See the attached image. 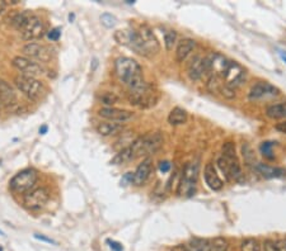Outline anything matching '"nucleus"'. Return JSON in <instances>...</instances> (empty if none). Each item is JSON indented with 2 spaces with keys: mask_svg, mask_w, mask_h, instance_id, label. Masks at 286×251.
<instances>
[{
  "mask_svg": "<svg viewBox=\"0 0 286 251\" xmlns=\"http://www.w3.org/2000/svg\"><path fill=\"white\" fill-rule=\"evenodd\" d=\"M114 40L120 45L130 47L140 56L152 57L161 51V45L149 26H140L139 31L121 30L114 32Z\"/></svg>",
  "mask_w": 286,
  "mask_h": 251,
  "instance_id": "obj_1",
  "label": "nucleus"
},
{
  "mask_svg": "<svg viewBox=\"0 0 286 251\" xmlns=\"http://www.w3.org/2000/svg\"><path fill=\"white\" fill-rule=\"evenodd\" d=\"M114 73L118 80L127 87V89H132L144 83L141 66L136 60L130 57H118L114 61Z\"/></svg>",
  "mask_w": 286,
  "mask_h": 251,
  "instance_id": "obj_2",
  "label": "nucleus"
},
{
  "mask_svg": "<svg viewBox=\"0 0 286 251\" xmlns=\"http://www.w3.org/2000/svg\"><path fill=\"white\" fill-rule=\"evenodd\" d=\"M223 155L218 160V165L220 170L225 174L228 179H233L235 181L243 180L242 167H240L239 160L235 155V146L233 142H225L223 145Z\"/></svg>",
  "mask_w": 286,
  "mask_h": 251,
  "instance_id": "obj_3",
  "label": "nucleus"
},
{
  "mask_svg": "<svg viewBox=\"0 0 286 251\" xmlns=\"http://www.w3.org/2000/svg\"><path fill=\"white\" fill-rule=\"evenodd\" d=\"M127 99L131 106L137 108H150L159 100V92L154 85L149 83H141L137 87L128 89Z\"/></svg>",
  "mask_w": 286,
  "mask_h": 251,
  "instance_id": "obj_4",
  "label": "nucleus"
},
{
  "mask_svg": "<svg viewBox=\"0 0 286 251\" xmlns=\"http://www.w3.org/2000/svg\"><path fill=\"white\" fill-rule=\"evenodd\" d=\"M162 145H163V136L161 135V132L147 133V135L141 136L133 142H131V146H132L133 152H135L136 157L154 154V152L161 149Z\"/></svg>",
  "mask_w": 286,
  "mask_h": 251,
  "instance_id": "obj_5",
  "label": "nucleus"
},
{
  "mask_svg": "<svg viewBox=\"0 0 286 251\" xmlns=\"http://www.w3.org/2000/svg\"><path fill=\"white\" fill-rule=\"evenodd\" d=\"M38 180L37 171L35 169H25L13 176L9 181V189L17 194H26L35 188Z\"/></svg>",
  "mask_w": 286,
  "mask_h": 251,
  "instance_id": "obj_6",
  "label": "nucleus"
},
{
  "mask_svg": "<svg viewBox=\"0 0 286 251\" xmlns=\"http://www.w3.org/2000/svg\"><path fill=\"white\" fill-rule=\"evenodd\" d=\"M14 84H16L17 89L30 100L41 99L42 95L45 94V90H46L44 83L36 78L19 75L14 79Z\"/></svg>",
  "mask_w": 286,
  "mask_h": 251,
  "instance_id": "obj_7",
  "label": "nucleus"
},
{
  "mask_svg": "<svg viewBox=\"0 0 286 251\" xmlns=\"http://www.w3.org/2000/svg\"><path fill=\"white\" fill-rule=\"evenodd\" d=\"M197 176H199V164H194V162L186 164L182 173V179L178 184V194L186 195V197L194 195L196 192Z\"/></svg>",
  "mask_w": 286,
  "mask_h": 251,
  "instance_id": "obj_8",
  "label": "nucleus"
},
{
  "mask_svg": "<svg viewBox=\"0 0 286 251\" xmlns=\"http://www.w3.org/2000/svg\"><path fill=\"white\" fill-rule=\"evenodd\" d=\"M12 65L21 73V75L28 76V78L37 79V76H41L45 71L38 62L26 56H16L12 60Z\"/></svg>",
  "mask_w": 286,
  "mask_h": 251,
  "instance_id": "obj_9",
  "label": "nucleus"
},
{
  "mask_svg": "<svg viewBox=\"0 0 286 251\" xmlns=\"http://www.w3.org/2000/svg\"><path fill=\"white\" fill-rule=\"evenodd\" d=\"M50 198V192L41 186V188H33L23 197V204L30 211H40L41 208L46 205Z\"/></svg>",
  "mask_w": 286,
  "mask_h": 251,
  "instance_id": "obj_10",
  "label": "nucleus"
},
{
  "mask_svg": "<svg viewBox=\"0 0 286 251\" xmlns=\"http://www.w3.org/2000/svg\"><path fill=\"white\" fill-rule=\"evenodd\" d=\"M22 52L25 54L26 57L33 60V61L40 62H49L52 59L51 50L47 46L42 44H37V42H28L23 46Z\"/></svg>",
  "mask_w": 286,
  "mask_h": 251,
  "instance_id": "obj_11",
  "label": "nucleus"
},
{
  "mask_svg": "<svg viewBox=\"0 0 286 251\" xmlns=\"http://www.w3.org/2000/svg\"><path fill=\"white\" fill-rule=\"evenodd\" d=\"M223 80L229 88L235 89V88L240 87L243 81L245 80V70L238 62L230 61L229 68L226 69L225 74L223 76Z\"/></svg>",
  "mask_w": 286,
  "mask_h": 251,
  "instance_id": "obj_12",
  "label": "nucleus"
},
{
  "mask_svg": "<svg viewBox=\"0 0 286 251\" xmlns=\"http://www.w3.org/2000/svg\"><path fill=\"white\" fill-rule=\"evenodd\" d=\"M45 31V22L38 16H33L30 19L28 25L21 31V36H22L23 41H35L41 38L44 36Z\"/></svg>",
  "mask_w": 286,
  "mask_h": 251,
  "instance_id": "obj_13",
  "label": "nucleus"
},
{
  "mask_svg": "<svg viewBox=\"0 0 286 251\" xmlns=\"http://www.w3.org/2000/svg\"><path fill=\"white\" fill-rule=\"evenodd\" d=\"M280 94V89L276 88L275 85L270 83H257L256 85L251 88L249 90V99L251 100H258V99H263V98H271V97H277Z\"/></svg>",
  "mask_w": 286,
  "mask_h": 251,
  "instance_id": "obj_14",
  "label": "nucleus"
},
{
  "mask_svg": "<svg viewBox=\"0 0 286 251\" xmlns=\"http://www.w3.org/2000/svg\"><path fill=\"white\" fill-rule=\"evenodd\" d=\"M99 116L102 118L108 119L109 122H117V123H123V122L130 121L133 117V113L131 111H127V109H118L114 108V107H111V108H102L99 109L98 112Z\"/></svg>",
  "mask_w": 286,
  "mask_h": 251,
  "instance_id": "obj_15",
  "label": "nucleus"
},
{
  "mask_svg": "<svg viewBox=\"0 0 286 251\" xmlns=\"http://www.w3.org/2000/svg\"><path fill=\"white\" fill-rule=\"evenodd\" d=\"M207 89L213 94H220L224 98H228V99H233L235 97L234 89L229 88L225 83H223V79H220L219 76L210 75L209 81H207Z\"/></svg>",
  "mask_w": 286,
  "mask_h": 251,
  "instance_id": "obj_16",
  "label": "nucleus"
},
{
  "mask_svg": "<svg viewBox=\"0 0 286 251\" xmlns=\"http://www.w3.org/2000/svg\"><path fill=\"white\" fill-rule=\"evenodd\" d=\"M207 74L206 65H205V57L195 56L192 57L187 65V75L192 81H197L202 76Z\"/></svg>",
  "mask_w": 286,
  "mask_h": 251,
  "instance_id": "obj_17",
  "label": "nucleus"
},
{
  "mask_svg": "<svg viewBox=\"0 0 286 251\" xmlns=\"http://www.w3.org/2000/svg\"><path fill=\"white\" fill-rule=\"evenodd\" d=\"M153 170V162L150 159H145L139 166L136 167V170L133 171V178H132V184L136 186L144 185L145 183L149 179L150 174Z\"/></svg>",
  "mask_w": 286,
  "mask_h": 251,
  "instance_id": "obj_18",
  "label": "nucleus"
},
{
  "mask_svg": "<svg viewBox=\"0 0 286 251\" xmlns=\"http://www.w3.org/2000/svg\"><path fill=\"white\" fill-rule=\"evenodd\" d=\"M0 103L9 108L17 104V93L11 84L0 79Z\"/></svg>",
  "mask_w": 286,
  "mask_h": 251,
  "instance_id": "obj_19",
  "label": "nucleus"
},
{
  "mask_svg": "<svg viewBox=\"0 0 286 251\" xmlns=\"http://www.w3.org/2000/svg\"><path fill=\"white\" fill-rule=\"evenodd\" d=\"M204 178L210 189L220 190L221 188H223V181H221V179L219 178V175L216 174L215 166H214V164H211V162L206 164V166H205Z\"/></svg>",
  "mask_w": 286,
  "mask_h": 251,
  "instance_id": "obj_20",
  "label": "nucleus"
},
{
  "mask_svg": "<svg viewBox=\"0 0 286 251\" xmlns=\"http://www.w3.org/2000/svg\"><path fill=\"white\" fill-rule=\"evenodd\" d=\"M196 49V41L191 38H183L178 42L177 49H176V60L177 62H183L190 54Z\"/></svg>",
  "mask_w": 286,
  "mask_h": 251,
  "instance_id": "obj_21",
  "label": "nucleus"
},
{
  "mask_svg": "<svg viewBox=\"0 0 286 251\" xmlns=\"http://www.w3.org/2000/svg\"><path fill=\"white\" fill-rule=\"evenodd\" d=\"M33 16H35V14H33L31 11L18 12V13H14L13 16H12V18L9 19V23H11L12 27H14L17 31L21 32V31L28 25L30 19L32 18Z\"/></svg>",
  "mask_w": 286,
  "mask_h": 251,
  "instance_id": "obj_22",
  "label": "nucleus"
},
{
  "mask_svg": "<svg viewBox=\"0 0 286 251\" xmlns=\"http://www.w3.org/2000/svg\"><path fill=\"white\" fill-rule=\"evenodd\" d=\"M125 126L123 123H117V122H103L97 126V132L101 136L108 137V136H114L123 131Z\"/></svg>",
  "mask_w": 286,
  "mask_h": 251,
  "instance_id": "obj_23",
  "label": "nucleus"
},
{
  "mask_svg": "<svg viewBox=\"0 0 286 251\" xmlns=\"http://www.w3.org/2000/svg\"><path fill=\"white\" fill-rule=\"evenodd\" d=\"M257 170H258V173L266 179L282 178V176H285V174H286V171L283 170V169H280V167H273V166H270V165H264V164L257 165Z\"/></svg>",
  "mask_w": 286,
  "mask_h": 251,
  "instance_id": "obj_24",
  "label": "nucleus"
},
{
  "mask_svg": "<svg viewBox=\"0 0 286 251\" xmlns=\"http://www.w3.org/2000/svg\"><path fill=\"white\" fill-rule=\"evenodd\" d=\"M133 159H136L135 156V152H133L132 146H127L125 149L120 150L118 154H116V156L111 160V164L112 165H123V164H127V162L132 161Z\"/></svg>",
  "mask_w": 286,
  "mask_h": 251,
  "instance_id": "obj_25",
  "label": "nucleus"
},
{
  "mask_svg": "<svg viewBox=\"0 0 286 251\" xmlns=\"http://www.w3.org/2000/svg\"><path fill=\"white\" fill-rule=\"evenodd\" d=\"M186 121H187V112L180 107L172 109L168 116V123L172 126H181V124L186 123Z\"/></svg>",
  "mask_w": 286,
  "mask_h": 251,
  "instance_id": "obj_26",
  "label": "nucleus"
},
{
  "mask_svg": "<svg viewBox=\"0 0 286 251\" xmlns=\"http://www.w3.org/2000/svg\"><path fill=\"white\" fill-rule=\"evenodd\" d=\"M266 116L272 119H285L286 121V102L267 107Z\"/></svg>",
  "mask_w": 286,
  "mask_h": 251,
  "instance_id": "obj_27",
  "label": "nucleus"
},
{
  "mask_svg": "<svg viewBox=\"0 0 286 251\" xmlns=\"http://www.w3.org/2000/svg\"><path fill=\"white\" fill-rule=\"evenodd\" d=\"M187 251H210V241L206 238H192L186 246Z\"/></svg>",
  "mask_w": 286,
  "mask_h": 251,
  "instance_id": "obj_28",
  "label": "nucleus"
},
{
  "mask_svg": "<svg viewBox=\"0 0 286 251\" xmlns=\"http://www.w3.org/2000/svg\"><path fill=\"white\" fill-rule=\"evenodd\" d=\"M98 100L101 102V104L106 106V108H111L113 104H116L120 100V98L112 92H103L98 95Z\"/></svg>",
  "mask_w": 286,
  "mask_h": 251,
  "instance_id": "obj_29",
  "label": "nucleus"
},
{
  "mask_svg": "<svg viewBox=\"0 0 286 251\" xmlns=\"http://www.w3.org/2000/svg\"><path fill=\"white\" fill-rule=\"evenodd\" d=\"M210 251H229V242L224 237H215L210 241Z\"/></svg>",
  "mask_w": 286,
  "mask_h": 251,
  "instance_id": "obj_30",
  "label": "nucleus"
},
{
  "mask_svg": "<svg viewBox=\"0 0 286 251\" xmlns=\"http://www.w3.org/2000/svg\"><path fill=\"white\" fill-rule=\"evenodd\" d=\"M240 251H261V245L258 240L253 237L244 238L240 243Z\"/></svg>",
  "mask_w": 286,
  "mask_h": 251,
  "instance_id": "obj_31",
  "label": "nucleus"
},
{
  "mask_svg": "<svg viewBox=\"0 0 286 251\" xmlns=\"http://www.w3.org/2000/svg\"><path fill=\"white\" fill-rule=\"evenodd\" d=\"M176 41H177V32L176 31H167L164 33V45H166V49L168 51L173 50Z\"/></svg>",
  "mask_w": 286,
  "mask_h": 251,
  "instance_id": "obj_32",
  "label": "nucleus"
},
{
  "mask_svg": "<svg viewBox=\"0 0 286 251\" xmlns=\"http://www.w3.org/2000/svg\"><path fill=\"white\" fill-rule=\"evenodd\" d=\"M101 22L106 28H113L117 25V18L109 13H104L101 16Z\"/></svg>",
  "mask_w": 286,
  "mask_h": 251,
  "instance_id": "obj_33",
  "label": "nucleus"
},
{
  "mask_svg": "<svg viewBox=\"0 0 286 251\" xmlns=\"http://www.w3.org/2000/svg\"><path fill=\"white\" fill-rule=\"evenodd\" d=\"M276 142H263L261 145V152L264 157L267 159H273L272 155V147L275 146Z\"/></svg>",
  "mask_w": 286,
  "mask_h": 251,
  "instance_id": "obj_34",
  "label": "nucleus"
},
{
  "mask_svg": "<svg viewBox=\"0 0 286 251\" xmlns=\"http://www.w3.org/2000/svg\"><path fill=\"white\" fill-rule=\"evenodd\" d=\"M61 37V28L60 27H55L52 30H50L47 32V38L50 41H59Z\"/></svg>",
  "mask_w": 286,
  "mask_h": 251,
  "instance_id": "obj_35",
  "label": "nucleus"
},
{
  "mask_svg": "<svg viewBox=\"0 0 286 251\" xmlns=\"http://www.w3.org/2000/svg\"><path fill=\"white\" fill-rule=\"evenodd\" d=\"M263 251H278L275 241H271V240L264 241L263 242Z\"/></svg>",
  "mask_w": 286,
  "mask_h": 251,
  "instance_id": "obj_36",
  "label": "nucleus"
},
{
  "mask_svg": "<svg viewBox=\"0 0 286 251\" xmlns=\"http://www.w3.org/2000/svg\"><path fill=\"white\" fill-rule=\"evenodd\" d=\"M107 243H108L109 247H111L112 251H122V250H123L122 245H121L120 242H117V241L107 240Z\"/></svg>",
  "mask_w": 286,
  "mask_h": 251,
  "instance_id": "obj_37",
  "label": "nucleus"
},
{
  "mask_svg": "<svg viewBox=\"0 0 286 251\" xmlns=\"http://www.w3.org/2000/svg\"><path fill=\"white\" fill-rule=\"evenodd\" d=\"M35 238H37V240H40V241H44V242H46V243H52V245H56V241H54L52 238H50V237H46V236H44V235H40V233H35Z\"/></svg>",
  "mask_w": 286,
  "mask_h": 251,
  "instance_id": "obj_38",
  "label": "nucleus"
},
{
  "mask_svg": "<svg viewBox=\"0 0 286 251\" xmlns=\"http://www.w3.org/2000/svg\"><path fill=\"white\" fill-rule=\"evenodd\" d=\"M132 178H133V173H126L123 175V178L121 179V184L126 185V184H132Z\"/></svg>",
  "mask_w": 286,
  "mask_h": 251,
  "instance_id": "obj_39",
  "label": "nucleus"
},
{
  "mask_svg": "<svg viewBox=\"0 0 286 251\" xmlns=\"http://www.w3.org/2000/svg\"><path fill=\"white\" fill-rule=\"evenodd\" d=\"M171 162L169 161H162L161 164H159V169H161L162 173H168L169 170H171Z\"/></svg>",
  "mask_w": 286,
  "mask_h": 251,
  "instance_id": "obj_40",
  "label": "nucleus"
},
{
  "mask_svg": "<svg viewBox=\"0 0 286 251\" xmlns=\"http://www.w3.org/2000/svg\"><path fill=\"white\" fill-rule=\"evenodd\" d=\"M276 131H278V132L283 133V135H286V121L283 122H280V123H277L275 126Z\"/></svg>",
  "mask_w": 286,
  "mask_h": 251,
  "instance_id": "obj_41",
  "label": "nucleus"
},
{
  "mask_svg": "<svg viewBox=\"0 0 286 251\" xmlns=\"http://www.w3.org/2000/svg\"><path fill=\"white\" fill-rule=\"evenodd\" d=\"M47 131H49V126H47V124H44V126L40 127V135H46Z\"/></svg>",
  "mask_w": 286,
  "mask_h": 251,
  "instance_id": "obj_42",
  "label": "nucleus"
},
{
  "mask_svg": "<svg viewBox=\"0 0 286 251\" xmlns=\"http://www.w3.org/2000/svg\"><path fill=\"white\" fill-rule=\"evenodd\" d=\"M6 7H7L6 2H3V0H0V13H3L4 9H6Z\"/></svg>",
  "mask_w": 286,
  "mask_h": 251,
  "instance_id": "obj_43",
  "label": "nucleus"
},
{
  "mask_svg": "<svg viewBox=\"0 0 286 251\" xmlns=\"http://www.w3.org/2000/svg\"><path fill=\"white\" fill-rule=\"evenodd\" d=\"M172 251H187V250H186L185 246L182 245V246H176V247L173 248V250H172Z\"/></svg>",
  "mask_w": 286,
  "mask_h": 251,
  "instance_id": "obj_44",
  "label": "nucleus"
},
{
  "mask_svg": "<svg viewBox=\"0 0 286 251\" xmlns=\"http://www.w3.org/2000/svg\"><path fill=\"white\" fill-rule=\"evenodd\" d=\"M280 57L281 59L283 60V61L286 62V52H283V51H280Z\"/></svg>",
  "mask_w": 286,
  "mask_h": 251,
  "instance_id": "obj_45",
  "label": "nucleus"
},
{
  "mask_svg": "<svg viewBox=\"0 0 286 251\" xmlns=\"http://www.w3.org/2000/svg\"><path fill=\"white\" fill-rule=\"evenodd\" d=\"M69 19H70V22L74 19V14H69Z\"/></svg>",
  "mask_w": 286,
  "mask_h": 251,
  "instance_id": "obj_46",
  "label": "nucleus"
},
{
  "mask_svg": "<svg viewBox=\"0 0 286 251\" xmlns=\"http://www.w3.org/2000/svg\"><path fill=\"white\" fill-rule=\"evenodd\" d=\"M0 251H4V248L2 247V246H0Z\"/></svg>",
  "mask_w": 286,
  "mask_h": 251,
  "instance_id": "obj_47",
  "label": "nucleus"
}]
</instances>
